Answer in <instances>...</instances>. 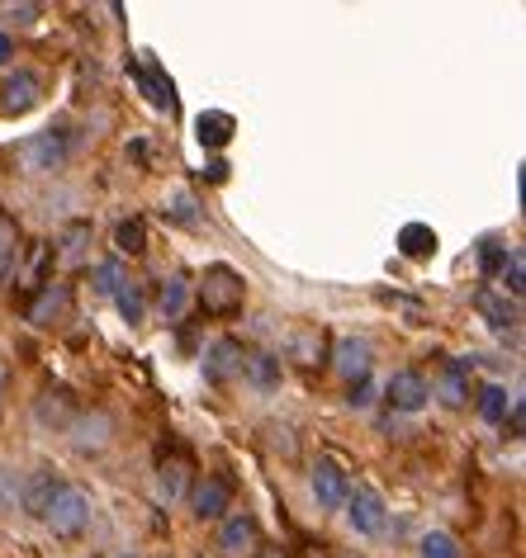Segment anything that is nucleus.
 I'll return each instance as SVG.
<instances>
[{"instance_id": "obj_1", "label": "nucleus", "mask_w": 526, "mask_h": 558, "mask_svg": "<svg viewBox=\"0 0 526 558\" xmlns=\"http://www.w3.org/2000/svg\"><path fill=\"white\" fill-rule=\"evenodd\" d=\"M247 299V284L232 265H210L200 279V308L210 317H238Z\"/></svg>"}, {"instance_id": "obj_2", "label": "nucleus", "mask_w": 526, "mask_h": 558, "mask_svg": "<svg viewBox=\"0 0 526 558\" xmlns=\"http://www.w3.org/2000/svg\"><path fill=\"white\" fill-rule=\"evenodd\" d=\"M44 521H48V530L58 539H76L81 530L91 525V497L81 493V487H67L62 483V493L52 497V507L44 511Z\"/></svg>"}, {"instance_id": "obj_3", "label": "nucleus", "mask_w": 526, "mask_h": 558, "mask_svg": "<svg viewBox=\"0 0 526 558\" xmlns=\"http://www.w3.org/2000/svg\"><path fill=\"white\" fill-rule=\"evenodd\" d=\"M232 507V483L224 473H204V478L190 487V511L200 515V521H224Z\"/></svg>"}, {"instance_id": "obj_4", "label": "nucleus", "mask_w": 526, "mask_h": 558, "mask_svg": "<svg viewBox=\"0 0 526 558\" xmlns=\"http://www.w3.org/2000/svg\"><path fill=\"white\" fill-rule=\"evenodd\" d=\"M38 100H44V76L38 72H10L0 81V114L20 119V114H29Z\"/></svg>"}, {"instance_id": "obj_5", "label": "nucleus", "mask_w": 526, "mask_h": 558, "mask_svg": "<svg viewBox=\"0 0 526 558\" xmlns=\"http://www.w3.org/2000/svg\"><path fill=\"white\" fill-rule=\"evenodd\" d=\"M346 521H351L356 535H380L384 530V497L375 487H351V493H346Z\"/></svg>"}, {"instance_id": "obj_6", "label": "nucleus", "mask_w": 526, "mask_h": 558, "mask_svg": "<svg viewBox=\"0 0 526 558\" xmlns=\"http://www.w3.org/2000/svg\"><path fill=\"white\" fill-rule=\"evenodd\" d=\"M242 365H247V351L238 337H218L210 351H204V379L210 384H232L242 374Z\"/></svg>"}, {"instance_id": "obj_7", "label": "nucleus", "mask_w": 526, "mask_h": 558, "mask_svg": "<svg viewBox=\"0 0 526 558\" xmlns=\"http://www.w3.org/2000/svg\"><path fill=\"white\" fill-rule=\"evenodd\" d=\"M20 161L29 166L34 175H44V171H58V166L67 161V133H62V129H48V133L29 137V143L20 147Z\"/></svg>"}, {"instance_id": "obj_8", "label": "nucleus", "mask_w": 526, "mask_h": 558, "mask_svg": "<svg viewBox=\"0 0 526 558\" xmlns=\"http://www.w3.org/2000/svg\"><path fill=\"white\" fill-rule=\"evenodd\" d=\"M218 549H224V558H252L261 549V525H256V515H228L224 530H218Z\"/></svg>"}, {"instance_id": "obj_9", "label": "nucleus", "mask_w": 526, "mask_h": 558, "mask_svg": "<svg viewBox=\"0 0 526 558\" xmlns=\"http://www.w3.org/2000/svg\"><path fill=\"white\" fill-rule=\"evenodd\" d=\"M427 398H432V384H427L418 369H398L394 379L384 384V402H390L394 412H422Z\"/></svg>"}, {"instance_id": "obj_10", "label": "nucleus", "mask_w": 526, "mask_h": 558, "mask_svg": "<svg viewBox=\"0 0 526 558\" xmlns=\"http://www.w3.org/2000/svg\"><path fill=\"white\" fill-rule=\"evenodd\" d=\"M346 493H351L346 469L337 464V459H318V464H313V497H318V507L337 511V507H346Z\"/></svg>"}, {"instance_id": "obj_11", "label": "nucleus", "mask_w": 526, "mask_h": 558, "mask_svg": "<svg viewBox=\"0 0 526 558\" xmlns=\"http://www.w3.org/2000/svg\"><path fill=\"white\" fill-rule=\"evenodd\" d=\"M62 493V478H58V469L52 464H38L34 473H29V483L20 487V507L29 511V515H38L44 521V511L52 507V497Z\"/></svg>"}, {"instance_id": "obj_12", "label": "nucleus", "mask_w": 526, "mask_h": 558, "mask_svg": "<svg viewBox=\"0 0 526 558\" xmlns=\"http://www.w3.org/2000/svg\"><path fill=\"white\" fill-rule=\"evenodd\" d=\"M67 430H72V440H76L81 454H100L109 445V436H115V422H109V412L91 408V412L72 416V426H67Z\"/></svg>"}, {"instance_id": "obj_13", "label": "nucleus", "mask_w": 526, "mask_h": 558, "mask_svg": "<svg viewBox=\"0 0 526 558\" xmlns=\"http://www.w3.org/2000/svg\"><path fill=\"white\" fill-rule=\"evenodd\" d=\"M332 365H337V374H346V379H370V365H375V351H370L366 337H342L337 351H332Z\"/></svg>"}, {"instance_id": "obj_14", "label": "nucleus", "mask_w": 526, "mask_h": 558, "mask_svg": "<svg viewBox=\"0 0 526 558\" xmlns=\"http://www.w3.org/2000/svg\"><path fill=\"white\" fill-rule=\"evenodd\" d=\"M190 473H195V464H190V450H171V459L162 454V469H157V493L166 501H181L190 493Z\"/></svg>"}, {"instance_id": "obj_15", "label": "nucleus", "mask_w": 526, "mask_h": 558, "mask_svg": "<svg viewBox=\"0 0 526 558\" xmlns=\"http://www.w3.org/2000/svg\"><path fill=\"white\" fill-rule=\"evenodd\" d=\"M133 76H138V86H143V95L152 105L166 109V114H176V86H171V76H166L157 62H133Z\"/></svg>"}, {"instance_id": "obj_16", "label": "nucleus", "mask_w": 526, "mask_h": 558, "mask_svg": "<svg viewBox=\"0 0 526 558\" xmlns=\"http://www.w3.org/2000/svg\"><path fill=\"white\" fill-rule=\"evenodd\" d=\"M20 256H24V232L15 214H0V289L20 275Z\"/></svg>"}, {"instance_id": "obj_17", "label": "nucleus", "mask_w": 526, "mask_h": 558, "mask_svg": "<svg viewBox=\"0 0 526 558\" xmlns=\"http://www.w3.org/2000/svg\"><path fill=\"white\" fill-rule=\"evenodd\" d=\"M469 369H475V360H446V369H441V379H437V398L446 402V408H465Z\"/></svg>"}, {"instance_id": "obj_18", "label": "nucleus", "mask_w": 526, "mask_h": 558, "mask_svg": "<svg viewBox=\"0 0 526 558\" xmlns=\"http://www.w3.org/2000/svg\"><path fill=\"white\" fill-rule=\"evenodd\" d=\"M34 416H38V426L67 430V426H72V416H76V402L67 398V388H44L38 402H34Z\"/></svg>"}, {"instance_id": "obj_19", "label": "nucleus", "mask_w": 526, "mask_h": 558, "mask_svg": "<svg viewBox=\"0 0 526 558\" xmlns=\"http://www.w3.org/2000/svg\"><path fill=\"white\" fill-rule=\"evenodd\" d=\"M475 313H479L489 327H498V331H512V327L522 323L517 303L503 299V294H493V289H479V294H475Z\"/></svg>"}, {"instance_id": "obj_20", "label": "nucleus", "mask_w": 526, "mask_h": 558, "mask_svg": "<svg viewBox=\"0 0 526 558\" xmlns=\"http://www.w3.org/2000/svg\"><path fill=\"white\" fill-rule=\"evenodd\" d=\"M232 133H238V119L224 114V109H204V114L195 119V137L200 147H228Z\"/></svg>"}, {"instance_id": "obj_21", "label": "nucleus", "mask_w": 526, "mask_h": 558, "mask_svg": "<svg viewBox=\"0 0 526 558\" xmlns=\"http://www.w3.org/2000/svg\"><path fill=\"white\" fill-rule=\"evenodd\" d=\"M289 355H295L299 365H318V360H327V331L323 327H295V337H289Z\"/></svg>"}, {"instance_id": "obj_22", "label": "nucleus", "mask_w": 526, "mask_h": 558, "mask_svg": "<svg viewBox=\"0 0 526 558\" xmlns=\"http://www.w3.org/2000/svg\"><path fill=\"white\" fill-rule=\"evenodd\" d=\"M109 299H115V308H119V317H123L129 327H138V323L147 317V289L133 284V279H123V284H119Z\"/></svg>"}, {"instance_id": "obj_23", "label": "nucleus", "mask_w": 526, "mask_h": 558, "mask_svg": "<svg viewBox=\"0 0 526 558\" xmlns=\"http://www.w3.org/2000/svg\"><path fill=\"white\" fill-rule=\"evenodd\" d=\"M398 251H404L408 260H427L437 251V232L427 228V222H404V228H398Z\"/></svg>"}, {"instance_id": "obj_24", "label": "nucleus", "mask_w": 526, "mask_h": 558, "mask_svg": "<svg viewBox=\"0 0 526 558\" xmlns=\"http://www.w3.org/2000/svg\"><path fill=\"white\" fill-rule=\"evenodd\" d=\"M58 313H67V284H52V279H48V284L38 289V299L29 303V323L48 327Z\"/></svg>"}, {"instance_id": "obj_25", "label": "nucleus", "mask_w": 526, "mask_h": 558, "mask_svg": "<svg viewBox=\"0 0 526 558\" xmlns=\"http://www.w3.org/2000/svg\"><path fill=\"white\" fill-rule=\"evenodd\" d=\"M162 214L171 218V222H181V228H200V222H204L200 199H195L190 190H171V194H166V199H162Z\"/></svg>"}, {"instance_id": "obj_26", "label": "nucleus", "mask_w": 526, "mask_h": 558, "mask_svg": "<svg viewBox=\"0 0 526 558\" xmlns=\"http://www.w3.org/2000/svg\"><path fill=\"white\" fill-rule=\"evenodd\" d=\"M162 317H166V323H181V317H186V308H190V279L186 275H171V279H166V284H162Z\"/></svg>"}, {"instance_id": "obj_27", "label": "nucleus", "mask_w": 526, "mask_h": 558, "mask_svg": "<svg viewBox=\"0 0 526 558\" xmlns=\"http://www.w3.org/2000/svg\"><path fill=\"white\" fill-rule=\"evenodd\" d=\"M242 374H247V379H252V384L261 388V393H271V388H280V360H275V355H266V351L247 355Z\"/></svg>"}, {"instance_id": "obj_28", "label": "nucleus", "mask_w": 526, "mask_h": 558, "mask_svg": "<svg viewBox=\"0 0 526 558\" xmlns=\"http://www.w3.org/2000/svg\"><path fill=\"white\" fill-rule=\"evenodd\" d=\"M62 251V265H81L86 260V246H91V222L86 218H76V222H67V232H62V242H58Z\"/></svg>"}, {"instance_id": "obj_29", "label": "nucleus", "mask_w": 526, "mask_h": 558, "mask_svg": "<svg viewBox=\"0 0 526 558\" xmlns=\"http://www.w3.org/2000/svg\"><path fill=\"white\" fill-rule=\"evenodd\" d=\"M115 251H119V256H143V251H147L143 218H123L119 222V228H115Z\"/></svg>"}, {"instance_id": "obj_30", "label": "nucleus", "mask_w": 526, "mask_h": 558, "mask_svg": "<svg viewBox=\"0 0 526 558\" xmlns=\"http://www.w3.org/2000/svg\"><path fill=\"white\" fill-rule=\"evenodd\" d=\"M507 408H512V398H507L503 384H483L479 388V416L483 422H507Z\"/></svg>"}, {"instance_id": "obj_31", "label": "nucleus", "mask_w": 526, "mask_h": 558, "mask_svg": "<svg viewBox=\"0 0 526 558\" xmlns=\"http://www.w3.org/2000/svg\"><path fill=\"white\" fill-rule=\"evenodd\" d=\"M422 558H465V549L451 530H432V535H422Z\"/></svg>"}, {"instance_id": "obj_32", "label": "nucleus", "mask_w": 526, "mask_h": 558, "mask_svg": "<svg viewBox=\"0 0 526 558\" xmlns=\"http://www.w3.org/2000/svg\"><path fill=\"white\" fill-rule=\"evenodd\" d=\"M48 260H52V246H48V242H34L29 270H24V289H44V284H48Z\"/></svg>"}, {"instance_id": "obj_33", "label": "nucleus", "mask_w": 526, "mask_h": 558, "mask_svg": "<svg viewBox=\"0 0 526 558\" xmlns=\"http://www.w3.org/2000/svg\"><path fill=\"white\" fill-rule=\"evenodd\" d=\"M526 294V260H522V251H512V260L503 265V299L517 303Z\"/></svg>"}, {"instance_id": "obj_34", "label": "nucleus", "mask_w": 526, "mask_h": 558, "mask_svg": "<svg viewBox=\"0 0 526 558\" xmlns=\"http://www.w3.org/2000/svg\"><path fill=\"white\" fill-rule=\"evenodd\" d=\"M507 260H512V251L498 242V236H483V242H479V265H483V275H503Z\"/></svg>"}, {"instance_id": "obj_35", "label": "nucleus", "mask_w": 526, "mask_h": 558, "mask_svg": "<svg viewBox=\"0 0 526 558\" xmlns=\"http://www.w3.org/2000/svg\"><path fill=\"white\" fill-rule=\"evenodd\" d=\"M91 279H95V294H115V289L123 284V279H119V260H105V265H95V270H91Z\"/></svg>"}, {"instance_id": "obj_36", "label": "nucleus", "mask_w": 526, "mask_h": 558, "mask_svg": "<svg viewBox=\"0 0 526 558\" xmlns=\"http://www.w3.org/2000/svg\"><path fill=\"white\" fill-rule=\"evenodd\" d=\"M15 507H20V483H15V473L0 464V511H15Z\"/></svg>"}, {"instance_id": "obj_37", "label": "nucleus", "mask_w": 526, "mask_h": 558, "mask_svg": "<svg viewBox=\"0 0 526 558\" xmlns=\"http://www.w3.org/2000/svg\"><path fill=\"white\" fill-rule=\"evenodd\" d=\"M346 402H351V408H370V402H375V379H356Z\"/></svg>"}, {"instance_id": "obj_38", "label": "nucleus", "mask_w": 526, "mask_h": 558, "mask_svg": "<svg viewBox=\"0 0 526 558\" xmlns=\"http://www.w3.org/2000/svg\"><path fill=\"white\" fill-rule=\"evenodd\" d=\"M200 175H204V180H214V185H224V180H228V161H210Z\"/></svg>"}, {"instance_id": "obj_39", "label": "nucleus", "mask_w": 526, "mask_h": 558, "mask_svg": "<svg viewBox=\"0 0 526 558\" xmlns=\"http://www.w3.org/2000/svg\"><path fill=\"white\" fill-rule=\"evenodd\" d=\"M15 58V44H10V34H0V66Z\"/></svg>"}, {"instance_id": "obj_40", "label": "nucleus", "mask_w": 526, "mask_h": 558, "mask_svg": "<svg viewBox=\"0 0 526 558\" xmlns=\"http://www.w3.org/2000/svg\"><path fill=\"white\" fill-rule=\"evenodd\" d=\"M299 558H327V554H323V544H309V549H303Z\"/></svg>"}, {"instance_id": "obj_41", "label": "nucleus", "mask_w": 526, "mask_h": 558, "mask_svg": "<svg viewBox=\"0 0 526 558\" xmlns=\"http://www.w3.org/2000/svg\"><path fill=\"white\" fill-rule=\"evenodd\" d=\"M252 558H285V554H280V549H256Z\"/></svg>"}, {"instance_id": "obj_42", "label": "nucleus", "mask_w": 526, "mask_h": 558, "mask_svg": "<svg viewBox=\"0 0 526 558\" xmlns=\"http://www.w3.org/2000/svg\"><path fill=\"white\" fill-rule=\"evenodd\" d=\"M0 393H5V365H0Z\"/></svg>"}, {"instance_id": "obj_43", "label": "nucleus", "mask_w": 526, "mask_h": 558, "mask_svg": "<svg viewBox=\"0 0 526 558\" xmlns=\"http://www.w3.org/2000/svg\"><path fill=\"white\" fill-rule=\"evenodd\" d=\"M109 558H133V554H109Z\"/></svg>"}]
</instances>
